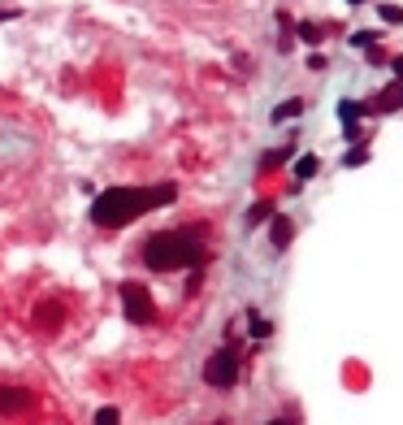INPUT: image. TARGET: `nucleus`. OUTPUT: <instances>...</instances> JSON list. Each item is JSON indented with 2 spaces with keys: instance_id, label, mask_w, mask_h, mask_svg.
<instances>
[{
  "instance_id": "15",
  "label": "nucleus",
  "mask_w": 403,
  "mask_h": 425,
  "mask_svg": "<svg viewBox=\"0 0 403 425\" xmlns=\"http://www.w3.org/2000/svg\"><path fill=\"white\" fill-rule=\"evenodd\" d=\"M377 13H382V22H390V27H399V22H403V9L399 5H377Z\"/></svg>"
},
{
  "instance_id": "19",
  "label": "nucleus",
  "mask_w": 403,
  "mask_h": 425,
  "mask_svg": "<svg viewBox=\"0 0 403 425\" xmlns=\"http://www.w3.org/2000/svg\"><path fill=\"white\" fill-rule=\"evenodd\" d=\"M373 39H377V35H373V31H360V35H356V39H351V44H356V48H369V44H373Z\"/></svg>"
},
{
  "instance_id": "4",
  "label": "nucleus",
  "mask_w": 403,
  "mask_h": 425,
  "mask_svg": "<svg viewBox=\"0 0 403 425\" xmlns=\"http://www.w3.org/2000/svg\"><path fill=\"white\" fill-rule=\"evenodd\" d=\"M121 313H126V321H135V326H152L157 304H152V295H147V287L121 282Z\"/></svg>"
},
{
  "instance_id": "14",
  "label": "nucleus",
  "mask_w": 403,
  "mask_h": 425,
  "mask_svg": "<svg viewBox=\"0 0 403 425\" xmlns=\"http://www.w3.org/2000/svg\"><path fill=\"white\" fill-rule=\"evenodd\" d=\"M364 161H369V148H360V143L351 148V152H343V165H351V169H356V165H364Z\"/></svg>"
},
{
  "instance_id": "10",
  "label": "nucleus",
  "mask_w": 403,
  "mask_h": 425,
  "mask_svg": "<svg viewBox=\"0 0 403 425\" xmlns=\"http://www.w3.org/2000/svg\"><path fill=\"white\" fill-rule=\"evenodd\" d=\"M304 113V100H282L278 109H273V122H291V117H299Z\"/></svg>"
},
{
  "instance_id": "1",
  "label": "nucleus",
  "mask_w": 403,
  "mask_h": 425,
  "mask_svg": "<svg viewBox=\"0 0 403 425\" xmlns=\"http://www.w3.org/2000/svg\"><path fill=\"white\" fill-rule=\"evenodd\" d=\"M178 195L169 183H157V187H109L91 200V221L105 230H117V226H131L135 217L152 213V209H165L169 200Z\"/></svg>"
},
{
  "instance_id": "2",
  "label": "nucleus",
  "mask_w": 403,
  "mask_h": 425,
  "mask_svg": "<svg viewBox=\"0 0 403 425\" xmlns=\"http://www.w3.org/2000/svg\"><path fill=\"white\" fill-rule=\"evenodd\" d=\"M204 243L187 230H161L143 243V265L157 269V273H173V269H195L204 265Z\"/></svg>"
},
{
  "instance_id": "12",
  "label": "nucleus",
  "mask_w": 403,
  "mask_h": 425,
  "mask_svg": "<svg viewBox=\"0 0 403 425\" xmlns=\"http://www.w3.org/2000/svg\"><path fill=\"white\" fill-rule=\"evenodd\" d=\"M360 113H364V105H360V100H343V105H338L343 126H347V122H360Z\"/></svg>"
},
{
  "instance_id": "8",
  "label": "nucleus",
  "mask_w": 403,
  "mask_h": 425,
  "mask_svg": "<svg viewBox=\"0 0 403 425\" xmlns=\"http://www.w3.org/2000/svg\"><path fill=\"white\" fill-rule=\"evenodd\" d=\"M35 326H39V330H57V326H61V304H44V308H35Z\"/></svg>"
},
{
  "instance_id": "9",
  "label": "nucleus",
  "mask_w": 403,
  "mask_h": 425,
  "mask_svg": "<svg viewBox=\"0 0 403 425\" xmlns=\"http://www.w3.org/2000/svg\"><path fill=\"white\" fill-rule=\"evenodd\" d=\"M317 169H321V161L308 152V157H299V161H295V178H299V183H308V178H317Z\"/></svg>"
},
{
  "instance_id": "17",
  "label": "nucleus",
  "mask_w": 403,
  "mask_h": 425,
  "mask_svg": "<svg viewBox=\"0 0 403 425\" xmlns=\"http://www.w3.org/2000/svg\"><path fill=\"white\" fill-rule=\"evenodd\" d=\"M95 425H121V412L117 408H100L95 412Z\"/></svg>"
},
{
  "instance_id": "7",
  "label": "nucleus",
  "mask_w": 403,
  "mask_h": 425,
  "mask_svg": "<svg viewBox=\"0 0 403 425\" xmlns=\"http://www.w3.org/2000/svg\"><path fill=\"white\" fill-rule=\"evenodd\" d=\"M399 105H403V83L395 79V83H390V87H386L382 96H377V105H373V109H382V113H395Z\"/></svg>"
},
{
  "instance_id": "18",
  "label": "nucleus",
  "mask_w": 403,
  "mask_h": 425,
  "mask_svg": "<svg viewBox=\"0 0 403 425\" xmlns=\"http://www.w3.org/2000/svg\"><path fill=\"white\" fill-rule=\"evenodd\" d=\"M343 135H347V139H351V143H356V139H360V135H364V131H360V126H356V122H347V126H343Z\"/></svg>"
},
{
  "instance_id": "21",
  "label": "nucleus",
  "mask_w": 403,
  "mask_h": 425,
  "mask_svg": "<svg viewBox=\"0 0 403 425\" xmlns=\"http://www.w3.org/2000/svg\"><path fill=\"white\" fill-rule=\"evenodd\" d=\"M347 5H369V0H347Z\"/></svg>"
},
{
  "instance_id": "13",
  "label": "nucleus",
  "mask_w": 403,
  "mask_h": 425,
  "mask_svg": "<svg viewBox=\"0 0 403 425\" xmlns=\"http://www.w3.org/2000/svg\"><path fill=\"white\" fill-rule=\"evenodd\" d=\"M247 317H251V339H269L273 334V326H269L260 313H247Z\"/></svg>"
},
{
  "instance_id": "20",
  "label": "nucleus",
  "mask_w": 403,
  "mask_h": 425,
  "mask_svg": "<svg viewBox=\"0 0 403 425\" xmlns=\"http://www.w3.org/2000/svg\"><path fill=\"white\" fill-rule=\"evenodd\" d=\"M390 70H395V79L403 83V57H395V61H390Z\"/></svg>"
},
{
  "instance_id": "6",
  "label": "nucleus",
  "mask_w": 403,
  "mask_h": 425,
  "mask_svg": "<svg viewBox=\"0 0 403 425\" xmlns=\"http://www.w3.org/2000/svg\"><path fill=\"white\" fill-rule=\"evenodd\" d=\"M269 239H273V247H291V239H295V226H291V217H282V213H273V226H269Z\"/></svg>"
},
{
  "instance_id": "16",
  "label": "nucleus",
  "mask_w": 403,
  "mask_h": 425,
  "mask_svg": "<svg viewBox=\"0 0 403 425\" xmlns=\"http://www.w3.org/2000/svg\"><path fill=\"white\" fill-rule=\"evenodd\" d=\"M321 27H312V22H304V27H299V39H304V44H321Z\"/></svg>"
},
{
  "instance_id": "11",
  "label": "nucleus",
  "mask_w": 403,
  "mask_h": 425,
  "mask_svg": "<svg viewBox=\"0 0 403 425\" xmlns=\"http://www.w3.org/2000/svg\"><path fill=\"white\" fill-rule=\"evenodd\" d=\"M265 217H273V200H260V204H251V213H247V226H260Z\"/></svg>"
},
{
  "instance_id": "5",
  "label": "nucleus",
  "mask_w": 403,
  "mask_h": 425,
  "mask_svg": "<svg viewBox=\"0 0 403 425\" xmlns=\"http://www.w3.org/2000/svg\"><path fill=\"white\" fill-rule=\"evenodd\" d=\"M31 404H35L31 391H22V386H0V417H22V412H31Z\"/></svg>"
},
{
  "instance_id": "3",
  "label": "nucleus",
  "mask_w": 403,
  "mask_h": 425,
  "mask_svg": "<svg viewBox=\"0 0 403 425\" xmlns=\"http://www.w3.org/2000/svg\"><path fill=\"white\" fill-rule=\"evenodd\" d=\"M239 373H243V360H239L234 347H221V352H213L204 360V382L217 386V391H230L239 382Z\"/></svg>"
},
{
  "instance_id": "22",
  "label": "nucleus",
  "mask_w": 403,
  "mask_h": 425,
  "mask_svg": "<svg viewBox=\"0 0 403 425\" xmlns=\"http://www.w3.org/2000/svg\"><path fill=\"white\" fill-rule=\"evenodd\" d=\"M269 425H286V421H269Z\"/></svg>"
}]
</instances>
